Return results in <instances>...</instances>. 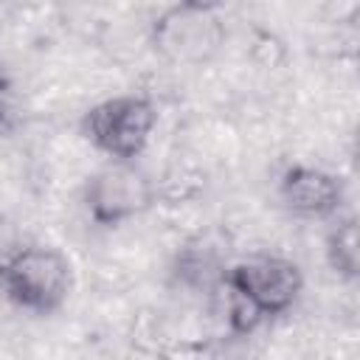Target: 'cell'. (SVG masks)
<instances>
[{
    "label": "cell",
    "mask_w": 360,
    "mask_h": 360,
    "mask_svg": "<svg viewBox=\"0 0 360 360\" xmlns=\"http://www.w3.org/2000/svg\"><path fill=\"white\" fill-rule=\"evenodd\" d=\"M152 48L172 65H205L225 45V25L219 11L191 8L174 0L152 22Z\"/></svg>",
    "instance_id": "obj_4"
},
{
    "label": "cell",
    "mask_w": 360,
    "mask_h": 360,
    "mask_svg": "<svg viewBox=\"0 0 360 360\" xmlns=\"http://www.w3.org/2000/svg\"><path fill=\"white\" fill-rule=\"evenodd\" d=\"M11 112H14V93H11V82H8V76L0 70V129H6V127H8Z\"/></svg>",
    "instance_id": "obj_9"
},
{
    "label": "cell",
    "mask_w": 360,
    "mask_h": 360,
    "mask_svg": "<svg viewBox=\"0 0 360 360\" xmlns=\"http://www.w3.org/2000/svg\"><path fill=\"white\" fill-rule=\"evenodd\" d=\"M278 202L301 219H332L346 202V183L340 174L312 166L292 163L278 177Z\"/></svg>",
    "instance_id": "obj_6"
},
{
    "label": "cell",
    "mask_w": 360,
    "mask_h": 360,
    "mask_svg": "<svg viewBox=\"0 0 360 360\" xmlns=\"http://www.w3.org/2000/svg\"><path fill=\"white\" fill-rule=\"evenodd\" d=\"M219 284L250 298L267 318H278L290 312L301 298L304 276L295 262L273 253H259L225 267Z\"/></svg>",
    "instance_id": "obj_5"
},
{
    "label": "cell",
    "mask_w": 360,
    "mask_h": 360,
    "mask_svg": "<svg viewBox=\"0 0 360 360\" xmlns=\"http://www.w3.org/2000/svg\"><path fill=\"white\" fill-rule=\"evenodd\" d=\"M158 200V183L135 160H107L82 186V205L93 225L118 228L146 214Z\"/></svg>",
    "instance_id": "obj_3"
},
{
    "label": "cell",
    "mask_w": 360,
    "mask_h": 360,
    "mask_svg": "<svg viewBox=\"0 0 360 360\" xmlns=\"http://www.w3.org/2000/svg\"><path fill=\"white\" fill-rule=\"evenodd\" d=\"M323 259L329 270L343 281H357L360 276V231L357 217H332V228L323 236Z\"/></svg>",
    "instance_id": "obj_7"
},
{
    "label": "cell",
    "mask_w": 360,
    "mask_h": 360,
    "mask_svg": "<svg viewBox=\"0 0 360 360\" xmlns=\"http://www.w3.org/2000/svg\"><path fill=\"white\" fill-rule=\"evenodd\" d=\"M183 6H191V8H205V11H219L225 6V0H177Z\"/></svg>",
    "instance_id": "obj_10"
},
{
    "label": "cell",
    "mask_w": 360,
    "mask_h": 360,
    "mask_svg": "<svg viewBox=\"0 0 360 360\" xmlns=\"http://www.w3.org/2000/svg\"><path fill=\"white\" fill-rule=\"evenodd\" d=\"M0 290L22 312L53 315L73 290L70 259L51 245L14 248L0 262Z\"/></svg>",
    "instance_id": "obj_1"
},
{
    "label": "cell",
    "mask_w": 360,
    "mask_h": 360,
    "mask_svg": "<svg viewBox=\"0 0 360 360\" xmlns=\"http://www.w3.org/2000/svg\"><path fill=\"white\" fill-rule=\"evenodd\" d=\"M225 321H228V332L236 338H250L264 321L267 315L242 292L228 290L225 287Z\"/></svg>",
    "instance_id": "obj_8"
},
{
    "label": "cell",
    "mask_w": 360,
    "mask_h": 360,
    "mask_svg": "<svg viewBox=\"0 0 360 360\" xmlns=\"http://www.w3.org/2000/svg\"><path fill=\"white\" fill-rule=\"evenodd\" d=\"M79 127L84 141L107 160H138L158 127V107L141 93H121L93 104Z\"/></svg>",
    "instance_id": "obj_2"
}]
</instances>
